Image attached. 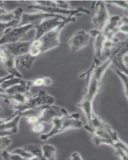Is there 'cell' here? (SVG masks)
<instances>
[{
	"label": "cell",
	"instance_id": "2",
	"mask_svg": "<svg viewBox=\"0 0 128 160\" xmlns=\"http://www.w3.org/2000/svg\"><path fill=\"white\" fill-rule=\"evenodd\" d=\"M35 4L30 5L28 8L39 10L42 12L48 13L59 15L64 14L73 16H81L83 14L89 15L90 12L88 9L83 8H76L72 9H64L58 7L55 1H34Z\"/></svg>",
	"mask_w": 128,
	"mask_h": 160
},
{
	"label": "cell",
	"instance_id": "12",
	"mask_svg": "<svg viewBox=\"0 0 128 160\" xmlns=\"http://www.w3.org/2000/svg\"><path fill=\"white\" fill-rule=\"evenodd\" d=\"M51 105H44L31 108L19 112L21 117L26 119L27 122L31 125L40 121L45 110Z\"/></svg>",
	"mask_w": 128,
	"mask_h": 160
},
{
	"label": "cell",
	"instance_id": "31",
	"mask_svg": "<svg viewBox=\"0 0 128 160\" xmlns=\"http://www.w3.org/2000/svg\"><path fill=\"white\" fill-rule=\"evenodd\" d=\"M2 107L1 106V105H0V112H1V111H2Z\"/></svg>",
	"mask_w": 128,
	"mask_h": 160
},
{
	"label": "cell",
	"instance_id": "4",
	"mask_svg": "<svg viewBox=\"0 0 128 160\" xmlns=\"http://www.w3.org/2000/svg\"><path fill=\"white\" fill-rule=\"evenodd\" d=\"M55 102V98L48 94L44 90H41L36 95H32L25 103L19 105H11V109L18 113L27 110L44 105H52Z\"/></svg>",
	"mask_w": 128,
	"mask_h": 160
},
{
	"label": "cell",
	"instance_id": "19",
	"mask_svg": "<svg viewBox=\"0 0 128 160\" xmlns=\"http://www.w3.org/2000/svg\"><path fill=\"white\" fill-rule=\"evenodd\" d=\"M43 158L44 159L54 160L55 159L56 149L53 146L45 145L42 146Z\"/></svg>",
	"mask_w": 128,
	"mask_h": 160
},
{
	"label": "cell",
	"instance_id": "8",
	"mask_svg": "<svg viewBox=\"0 0 128 160\" xmlns=\"http://www.w3.org/2000/svg\"><path fill=\"white\" fill-rule=\"evenodd\" d=\"M90 34L84 30H79L73 34L69 40V45L71 52L75 53L85 48L90 41Z\"/></svg>",
	"mask_w": 128,
	"mask_h": 160
},
{
	"label": "cell",
	"instance_id": "10",
	"mask_svg": "<svg viewBox=\"0 0 128 160\" xmlns=\"http://www.w3.org/2000/svg\"><path fill=\"white\" fill-rule=\"evenodd\" d=\"M65 19L55 17L44 20L38 25L35 26L33 28H36V32L34 40L39 39L45 33L60 25Z\"/></svg>",
	"mask_w": 128,
	"mask_h": 160
},
{
	"label": "cell",
	"instance_id": "30",
	"mask_svg": "<svg viewBox=\"0 0 128 160\" xmlns=\"http://www.w3.org/2000/svg\"><path fill=\"white\" fill-rule=\"evenodd\" d=\"M79 158V159H81L80 158V155H79V154L77 153H74L72 154V158H71L72 159H75V158Z\"/></svg>",
	"mask_w": 128,
	"mask_h": 160
},
{
	"label": "cell",
	"instance_id": "3",
	"mask_svg": "<svg viewBox=\"0 0 128 160\" xmlns=\"http://www.w3.org/2000/svg\"><path fill=\"white\" fill-rule=\"evenodd\" d=\"M76 21V17L69 16L60 25L43 35L39 39L40 42V49L41 53L47 52L60 45L59 36L61 31L67 24Z\"/></svg>",
	"mask_w": 128,
	"mask_h": 160
},
{
	"label": "cell",
	"instance_id": "27",
	"mask_svg": "<svg viewBox=\"0 0 128 160\" xmlns=\"http://www.w3.org/2000/svg\"><path fill=\"white\" fill-rule=\"evenodd\" d=\"M14 77H15L14 76L11 75V74H9V75L0 78V85H1L4 81H5L6 80L13 78Z\"/></svg>",
	"mask_w": 128,
	"mask_h": 160
},
{
	"label": "cell",
	"instance_id": "13",
	"mask_svg": "<svg viewBox=\"0 0 128 160\" xmlns=\"http://www.w3.org/2000/svg\"><path fill=\"white\" fill-rule=\"evenodd\" d=\"M68 114L64 108H61L52 105H50L45 110L40 121L44 123H51L54 118L63 116Z\"/></svg>",
	"mask_w": 128,
	"mask_h": 160
},
{
	"label": "cell",
	"instance_id": "16",
	"mask_svg": "<svg viewBox=\"0 0 128 160\" xmlns=\"http://www.w3.org/2000/svg\"><path fill=\"white\" fill-rule=\"evenodd\" d=\"M37 58L33 57L28 53L27 54L15 58V62L17 68L20 66L26 68H31L33 62Z\"/></svg>",
	"mask_w": 128,
	"mask_h": 160
},
{
	"label": "cell",
	"instance_id": "28",
	"mask_svg": "<svg viewBox=\"0 0 128 160\" xmlns=\"http://www.w3.org/2000/svg\"><path fill=\"white\" fill-rule=\"evenodd\" d=\"M4 4L3 1H0V15L8 12V11L4 8Z\"/></svg>",
	"mask_w": 128,
	"mask_h": 160
},
{
	"label": "cell",
	"instance_id": "7",
	"mask_svg": "<svg viewBox=\"0 0 128 160\" xmlns=\"http://www.w3.org/2000/svg\"><path fill=\"white\" fill-rule=\"evenodd\" d=\"M55 17H59L64 19L66 18L62 15L50 14L40 11L34 13L23 12L21 16L20 21L18 27L31 24H32L35 26L38 25L44 20Z\"/></svg>",
	"mask_w": 128,
	"mask_h": 160
},
{
	"label": "cell",
	"instance_id": "20",
	"mask_svg": "<svg viewBox=\"0 0 128 160\" xmlns=\"http://www.w3.org/2000/svg\"><path fill=\"white\" fill-rule=\"evenodd\" d=\"M24 81L22 78L14 77L13 78L6 80L1 85L0 89L5 90L12 86L21 83Z\"/></svg>",
	"mask_w": 128,
	"mask_h": 160
},
{
	"label": "cell",
	"instance_id": "1",
	"mask_svg": "<svg viewBox=\"0 0 128 160\" xmlns=\"http://www.w3.org/2000/svg\"><path fill=\"white\" fill-rule=\"evenodd\" d=\"M79 115L77 113L68 115L54 118L52 121L53 128L50 132L40 136L42 141H46L51 137L67 130L73 128H80L82 123L79 121Z\"/></svg>",
	"mask_w": 128,
	"mask_h": 160
},
{
	"label": "cell",
	"instance_id": "17",
	"mask_svg": "<svg viewBox=\"0 0 128 160\" xmlns=\"http://www.w3.org/2000/svg\"><path fill=\"white\" fill-rule=\"evenodd\" d=\"M35 156V159H44L42 146L36 144H28L23 147Z\"/></svg>",
	"mask_w": 128,
	"mask_h": 160
},
{
	"label": "cell",
	"instance_id": "23",
	"mask_svg": "<svg viewBox=\"0 0 128 160\" xmlns=\"http://www.w3.org/2000/svg\"><path fill=\"white\" fill-rule=\"evenodd\" d=\"M12 140L8 136L0 137V150L2 151L11 145Z\"/></svg>",
	"mask_w": 128,
	"mask_h": 160
},
{
	"label": "cell",
	"instance_id": "21",
	"mask_svg": "<svg viewBox=\"0 0 128 160\" xmlns=\"http://www.w3.org/2000/svg\"><path fill=\"white\" fill-rule=\"evenodd\" d=\"M11 152L20 156L24 160L35 159V156L31 153L26 150L23 148H15L11 151Z\"/></svg>",
	"mask_w": 128,
	"mask_h": 160
},
{
	"label": "cell",
	"instance_id": "25",
	"mask_svg": "<svg viewBox=\"0 0 128 160\" xmlns=\"http://www.w3.org/2000/svg\"><path fill=\"white\" fill-rule=\"evenodd\" d=\"M106 2L110 3V4L112 5L120 7L126 10L128 9L127 1H106Z\"/></svg>",
	"mask_w": 128,
	"mask_h": 160
},
{
	"label": "cell",
	"instance_id": "26",
	"mask_svg": "<svg viewBox=\"0 0 128 160\" xmlns=\"http://www.w3.org/2000/svg\"><path fill=\"white\" fill-rule=\"evenodd\" d=\"M18 114V112H15L13 115H11V116L9 117V118H0V126L5 123L6 122H7L8 121H9L10 120L12 119V118H13L14 117H15Z\"/></svg>",
	"mask_w": 128,
	"mask_h": 160
},
{
	"label": "cell",
	"instance_id": "15",
	"mask_svg": "<svg viewBox=\"0 0 128 160\" xmlns=\"http://www.w3.org/2000/svg\"><path fill=\"white\" fill-rule=\"evenodd\" d=\"M21 118V114L18 113L15 117L7 122L0 126V130L8 131L12 135L17 133L18 132V125Z\"/></svg>",
	"mask_w": 128,
	"mask_h": 160
},
{
	"label": "cell",
	"instance_id": "22",
	"mask_svg": "<svg viewBox=\"0 0 128 160\" xmlns=\"http://www.w3.org/2000/svg\"><path fill=\"white\" fill-rule=\"evenodd\" d=\"M1 156L3 159L7 160H24L22 157L17 154L9 152L5 150H2Z\"/></svg>",
	"mask_w": 128,
	"mask_h": 160
},
{
	"label": "cell",
	"instance_id": "18",
	"mask_svg": "<svg viewBox=\"0 0 128 160\" xmlns=\"http://www.w3.org/2000/svg\"><path fill=\"white\" fill-rule=\"evenodd\" d=\"M27 82L30 88L31 87L49 86L52 83V80L47 77L39 78L32 81H27Z\"/></svg>",
	"mask_w": 128,
	"mask_h": 160
},
{
	"label": "cell",
	"instance_id": "29",
	"mask_svg": "<svg viewBox=\"0 0 128 160\" xmlns=\"http://www.w3.org/2000/svg\"><path fill=\"white\" fill-rule=\"evenodd\" d=\"M11 135H12V134L8 131H1L0 130V137L5 136H9Z\"/></svg>",
	"mask_w": 128,
	"mask_h": 160
},
{
	"label": "cell",
	"instance_id": "24",
	"mask_svg": "<svg viewBox=\"0 0 128 160\" xmlns=\"http://www.w3.org/2000/svg\"><path fill=\"white\" fill-rule=\"evenodd\" d=\"M44 122L41 121L38 122L33 124L32 125V130L34 132L36 133H40L42 132L45 129V125H44Z\"/></svg>",
	"mask_w": 128,
	"mask_h": 160
},
{
	"label": "cell",
	"instance_id": "14",
	"mask_svg": "<svg viewBox=\"0 0 128 160\" xmlns=\"http://www.w3.org/2000/svg\"><path fill=\"white\" fill-rule=\"evenodd\" d=\"M0 61L5 66L6 69L10 74L15 73L17 70L15 58L7 51L0 47Z\"/></svg>",
	"mask_w": 128,
	"mask_h": 160
},
{
	"label": "cell",
	"instance_id": "9",
	"mask_svg": "<svg viewBox=\"0 0 128 160\" xmlns=\"http://www.w3.org/2000/svg\"><path fill=\"white\" fill-rule=\"evenodd\" d=\"M95 5L96 12L92 22L97 30L102 31L109 22L110 17L104 1H97Z\"/></svg>",
	"mask_w": 128,
	"mask_h": 160
},
{
	"label": "cell",
	"instance_id": "11",
	"mask_svg": "<svg viewBox=\"0 0 128 160\" xmlns=\"http://www.w3.org/2000/svg\"><path fill=\"white\" fill-rule=\"evenodd\" d=\"M32 41L18 42L7 44L1 46L6 51L15 58L27 54L29 52Z\"/></svg>",
	"mask_w": 128,
	"mask_h": 160
},
{
	"label": "cell",
	"instance_id": "6",
	"mask_svg": "<svg viewBox=\"0 0 128 160\" xmlns=\"http://www.w3.org/2000/svg\"><path fill=\"white\" fill-rule=\"evenodd\" d=\"M34 27L32 24H28L7 30L0 38V46L5 44L18 42L29 30L33 28Z\"/></svg>",
	"mask_w": 128,
	"mask_h": 160
},
{
	"label": "cell",
	"instance_id": "5",
	"mask_svg": "<svg viewBox=\"0 0 128 160\" xmlns=\"http://www.w3.org/2000/svg\"><path fill=\"white\" fill-rule=\"evenodd\" d=\"M23 12L22 8H18L0 15V33H4L10 28L18 27Z\"/></svg>",
	"mask_w": 128,
	"mask_h": 160
}]
</instances>
